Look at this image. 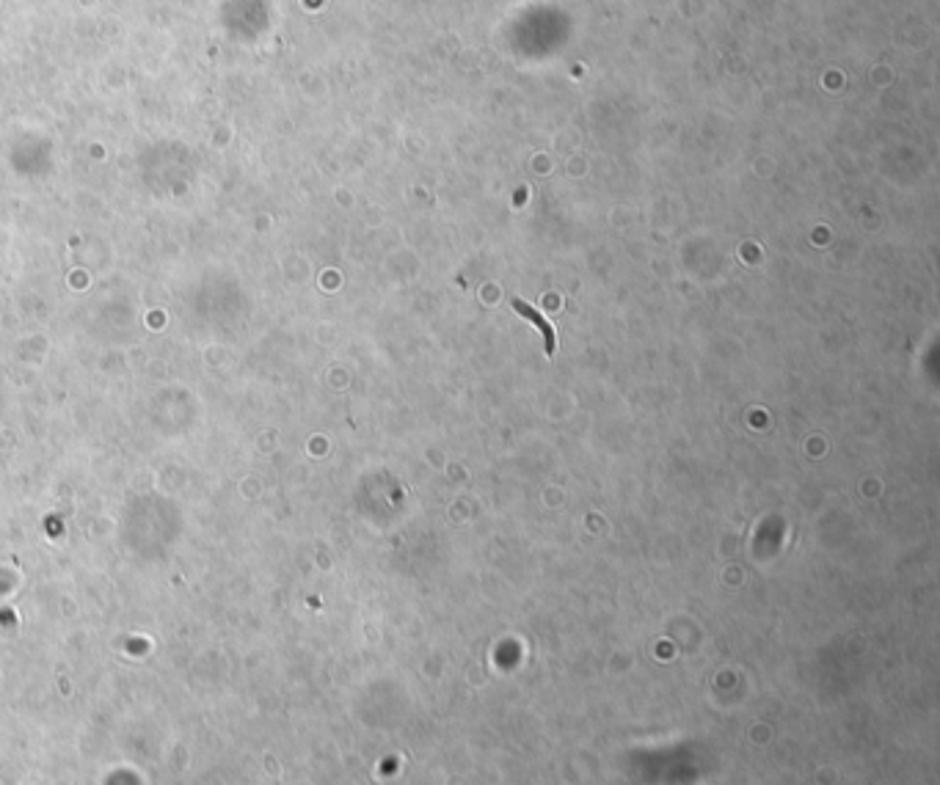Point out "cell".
I'll return each mask as SVG.
<instances>
[{
  "mask_svg": "<svg viewBox=\"0 0 940 785\" xmlns=\"http://www.w3.org/2000/svg\"><path fill=\"white\" fill-rule=\"evenodd\" d=\"M513 309L522 314V318H527V320H533L535 326H538V331L544 334V345H546V353L552 356L554 353V331H552V326L541 318V314L530 306V303H524V300H513Z\"/></svg>",
  "mask_w": 940,
  "mask_h": 785,
  "instance_id": "1",
  "label": "cell"
}]
</instances>
